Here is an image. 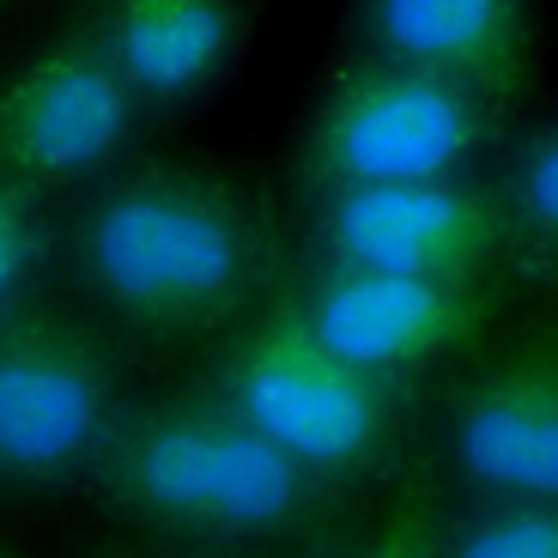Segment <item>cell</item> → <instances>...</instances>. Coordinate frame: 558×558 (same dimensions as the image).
I'll list each match as a JSON object with an SVG mask.
<instances>
[{
	"instance_id": "5",
	"label": "cell",
	"mask_w": 558,
	"mask_h": 558,
	"mask_svg": "<svg viewBox=\"0 0 558 558\" xmlns=\"http://www.w3.org/2000/svg\"><path fill=\"white\" fill-rule=\"evenodd\" d=\"M510 116L456 80L389 56H340L292 153V201L364 182H418L486 170Z\"/></svg>"
},
{
	"instance_id": "4",
	"label": "cell",
	"mask_w": 558,
	"mask_h": 558,
	"mask_svg": "<svg viewBox=\"0 0 558 558\" xmlns=\"http://www.w3.org/2000/svg\"><path fill=\"white\" fill-rule=\"evenodd\" d=\"M128 340L85 304H31L0 316V492L73 498L92 492L122 425Z\"/></svg>"
},
{
	"instance_id": "3",
	"label": "cell",
	"mask_w": 558,
	"mask_h": 558,
	"mask_svg": "<svg viewBox=\"0 0 558 558\" xmlns=\"http://www.w3.org/2000/svg\"><path fill=\"white\" fill-rule=\"evenodd\" d=\"M201 377L243 425H255L298 468L352 498L401 486L413 474L418 413L432 389L383 383L347 364L310 335L279 292L213 347V364Z\"/></svg>"
},
{
	"instance_id": "13",
	"label": "cell",
	"mask_w": 558,
	"mask_h": 558,
	"mask_svg": "<svg viewBox=\"0 0 558 558\" xmlns=\"http://www.w3.org/2000/svg\"><path fill=\"white\" fill-rule=\"evenodd\" d=\"M498 182L510 201V225H517L522 286L558 292V122L504 134Z\"/></svg>"
},
{
	"instance_id": "11",
	"label": "cell",
	"mask_w": 558,
	"mask_h": 558,
	"mask_svg": "<svg viewBox=\"0 0 558 558\" xmlns=\"http://www.w3.org/2000/svg\"><path fill=\"white\" fill-rule=\"evenodd\" d=\"M92 13L146 116H177L207 98L255 25L250 0H92Z\"/></svg>"
},
{
	"instance_id": "8",
	"label": "cell",
	"mask_w": 558,
	"mask_h": 558,
	"mask_svg": "<svg viewBox=\"0 0 558 558\" xmlns=\"http://www.w3.org/2000/svg\"><path fill=\"white\" fill-rule=\"evenodd\" d=\"M298 207V255L310 262L383 267V274H437V279H517V225L498 170H456L418 182H364L322 189Z\"/></svg>"
},
{
	"instance_id": "12",
	"label": "cell",
	"mask_w": 558,
	"mask_h": 558,
	"mask_svg": "<svg viewBox=\"0 0 558 558\" xmlns=\"http://www.w3.org/2000/svg\"><path fill=\"white\" fill-rule=\"evenodd\" d=\"M359 553H444V558H558V498L529 492H456L432 504L418 492L383 529H359Z\"/></svg>"
},
{
	"instance_id": "9",
	"label": "cell",
	"mask_w": 558,
	"mask_h": 558,
	"mask_svg": "<svg viewBox=\"0 0 558 558\" xmlns=\"http://www.w3.org/2000/svg\"><path fill=\"white\" fill-rule=\"evenodd\" d=\"M432 395V449L456 492L558 498V310L504 322Z\"/></svg>"
},
{
	"instance_id": "2",
	"label": "cell",
	"mask_w": 558,
	"mask_h": 558,
	"mask_svg": "<svg viewBox=\"0 0 558 558\" xmlns=\"http://www.w3.org/2000/svg\"><path fill=\"white\" fill-rule=\"evenodd\" d=\"M92 498L158 553L262 558L359 541V498L243 425L207 377L128 401Z\"/></svg>"
},
{
	"instance_id": "15",
	"label": "cell",
	"mask_w": 558,
	"mask_h": 558,
	"mask_svg": "<svg viewBox=\"0 0 558 558\" xmlns=\"http://www.w3.org/2000/svg\"><path fill=\"white\" fill-rule=\"evenodd\" d=\"M0 7H13V0H0Z\"/></svg>"
},
{
	"instance_id": "14",
	"label": "cell",
	"mask_w": 558,
	"mask_h": 558,
	"mask_svg": "<svg viewBox=\"0 0 558 558\" xmlns=\"http://www.w3.org/2000/svg\"><path fill=\"white\" fill-rule=\"evenodd\" d=\"M56 262H61L56 201H43L0 177V316L43 298V279H49Z\"/></svg>"
},
{
	"instance_id": "7",
	"label": "cell",
	"mask_w": 558,
	"mask_h": 558,
	"mask_svg": "<svg viewBox=\"0 0 558 558\" xmlns=\"http://www.w3.org/2000/svg\"><path fill=\"white\" fill-rule=\"evenodd\" d=\"M146 128V104L116 68L92 0H80L43 43L0 73V177L43 201H73Z\"/></svg>"
},
{
	"instance_id": "10",
	"label": "cell",
	"mask_w": 558,
	"mask_h": 558,
	"mask_svg": "<svg viewBox=\"0 0 558 558\" xmlns=\"http://www.w3.org/2000/svg\"><path fill=\"white\" fill-rule=\"evenodd\" d=\"M352 49L456 80L517 116L541 80V13L534 0H359Z\"/></svg>"
},
{
	"instance_id": "1",
	"label": "cell",
	"mask_w": 558,
	"mask_h": 558,
	"mask_svg": "<svg viewBox=\"0 0 558 558\" xmlns=\"http://www.w3.org/2000/svg\"><path fill=\"white\" fill-rule=\"evenodd\" d=\"M61 267L92 316L146 352L219 347L279 292L292 231L279 201L207 158H122L68 201Z\"/></svg>"
},
{
	"instance_id": "6",
	"label": "cell",
	"mask_w": 558,
	"mask_h": 558,
	"mask_svg": "<svg viewBox=\"0 0 558 558\" xmlns=\"http://www.w3.org/2000/svg\"><path fill=\"white\" fill-rule=\"evenodd\" d=\"M517 279H437L383 267L310 262L292 250L279 298L310 335L383 383L432 389L468 352H480L517 310Z\"/></svg>"
}]
</instances>
